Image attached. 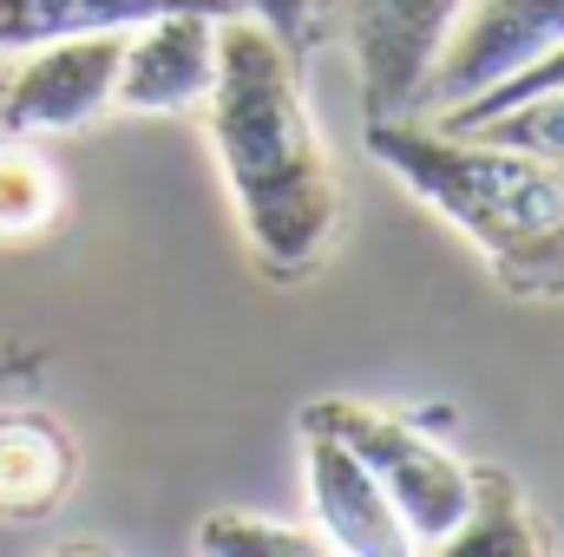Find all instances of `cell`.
I'll use <instances>...</instances> for the list:
<instances>
[{
  "instance_id": "1",
  "label": "cell",
  "mask_w": 564,
  "mask_h": 557,
  "mask_svg": "<svg viewBox=\"0 0 564 557\" xmlns=\"http://www.w3.org/2000/svg\"><path fill=\"white\" fill-rule=\"evenodd\" d=\"M204 119L263 276H302L335 237L341 184L308 119L302 66L270 26L243 13L217 20V79L204 92Z\"/></svg>"
},
{
  "instance_id": "2",
  "label": "cell",
  "mask_w": 564,
  "mask_h": 557,
  "mask_svg": "<svg viewBox=\"0 0 564 557\" xmlns=\"http://www.w3.org/2000/svg\"><path fill=\"white\" fill-rule=\"evenodd\" d=\"M368 151L492 263L499 288L564 295V164L414 119H368Z\"/></svg>"
},
{
  "instance_id": "3",
  "label": "cell",
  "mask_w": 564,
  "mask_h": 557,
  "mask_svg": "<svg viewBox=\"0 0 564 557\" xmlns=\"http://www.w3.org/2000/svg\"><path fill=\"white\" fill-rule=\"evenodd\" d=\"M302 426H322L335 433L375 479L381 492L394 499L401 525H408V545L414 551H440L453 538V525L466 518V499H473V466L453 459L426 426H414L408 414H388V407H368V401H308Z\"/></svg>"
},
{
  "instance_id": "4",
  "label": "cell",
  "mask_w": 564,
  "mask_h": 557,
  "mask_svg": "<svg viewBox=\"0 0 564 557\" xmlns=\"http://www.w3.org/2000/svg\"><path fill=\"white\" fill-rule=\"evenodd\" d=\"M328 7L341 13L361 112L368 119H408L426 92L440 40L466 0H328Z\"/></svg>"
},
{
  "instance_id": "5",
  "label": "cell",
  "mask_w": 564,
  "mask_h": 557,
  "mask_svg": "<svg viewBox=\"0 0 564 557\" xmlns=\"http://www.w3.org/2000/svg\"><path fill=\"white\" fill-rule=\"evenodd\" d=\"M119 53H126V26L26 46V59L0 79V132L40 139V132L93 125L99 112H112Z\"/></svg>"
},
{
  "instance_id": "6",
  "label": "cell",
  "mask_w": 564,
  "mask_h": 557,
  "mask_svg": "<svg viewBox=\"0 0 564 557\" xmlns=\"http://www.w3.org/2000/svg\"><path fill=\"white\" fill-rule=\"evenodd\" d=\"M564 40V0H466L459 20L440 40V59L426 73L421 106H459L519 66H532L545 46Z\"/></svg>"
},
{
  "instance_id": "7",
  "label": "cell",
  "mask_w": 564,
  "mask_h": 557,
  "mask_svg": "<svg viewBox=\"0 0 564 557\" xmlns=\"http://www.w3.org/2000/svg\"><path fill=\"white\" fill-rule=\"evenodd\" d=\"M217 20L204 7H171L126 26L112 106L126 112H197L217 79Z\"/></svg>"
},
{
  "instance_id": "8",
  "label": "cell",
  "mask_w": 564,
  "mask_h": 557,
  "mask_svg": "<svg viewBox=\"0 0 564 557\" xmlns=\"http://www.w3.org/2000/svg\"><path fill=\"white\" fill-rule=\"evenodd\" d=\"M302 466H308V505H315V532L328 538V551L348 557H408V525L394 512V499L381 492V479L322 426H302Z\"/></svg>"
},
{
  "instance_id": "9",
  "label": "cell",
  "mask_w": 564,
  "mask_h": 557,
  "mask_svg": "<svg viewBox=\"0 0 564 557\" xmlns=\"http://www.w3.org/2000/svg\"><path fill=\"white\" fill-rule=\"evenodd\" d=\"M73 439L46 414H0V518H46L73 485Z\"/></svg>"
},
{
  "instance_id": "10",
  "label": "cell",
  "mask_w": 564,
  "mask_h": 557,
  "mask_svg": "<svg viewBox=\"0 0 564 557\" xmlns=\"http://www.w3.org/2000/svg\"><path fill=\"white\" fill-rule=\"evenodd\" d=\"M446 557H545L552 532L539 525V512L525 505L519 479L499 466H473V499L466 518L453 525V538L440 545Z\"/></svg>"
},
{
  "instance_id": "11",
  "label": "cell",
  "mask_w": 564,
  "mask_h": 557,
  "mask_svg": "<svg viewBox=\"0 0 564 557\" xmlns=\"http://www.w3.org/2000/svg\"><path fill=\"white\" fill-rule=\"evenodd\" d=\"M171 7H204L224 13V0H0V59L46 46V40H73V33H112V26H139L151 13Z\"/></svg>"
},
{
  "instance_id": "12",
  "label": "cell",
  "mask_w": 564,
  "mask_h": 557,
  "mask_svg": "<svg viewBox=\"0 0 564 557\" xmlns=\"http://www.w3.org/2000/svg\"><path fill=\"white\" fill-rule=\"evenodd\" d=\"M59 217V171L33 139L7 132L0 144V243H26Z\"/></svg>"
},
{
  "instance_id": "13",
  "label": "cell",
  "mask_w": 564,
  "mask_h": 557,
  "mask_svg": "<svg viewBox=\"0 0 564 557\" xmlns=\"http://www.w3.org/2000/svg\"><path fill=\"white\" fill-rule=\"evenodd\" d=\"M204 557H328V538L308 525H282L257 512H210L191 538Z\"/></svg>"
},
{
  "instance_id": "14",
  "label": "cell",
  "mask_w": 564,
  "mask_h": 557,
  "mask_svg": "<svg viewBox=\"0 0 564 557\" xmlns=\"http://www.w3.org/2000/svg\"><path fill=\"white\" fill-rule=\"evenodd\" d=\"M473 139H492V144H512V151H532L545 164H564V86L558 92H539V99H519L479 125H466Z\"/></svg>"
},
{
  "instance_id": "15",
  "label": "cell",
  "mask_w": 564,
  "mask_h": 557,
  "mask_svg": "<svg viewBox=\"0 0 564 557\" xmlns=\"http://www.w3.org/2000/svg\"><path fill=\"white\" fill-rule=\"evenodd\" d=\"M224 13H243V20L270 26L295 66H308L315 40L328 33V0H224Z\"/></svg>"
}]
</instances>
